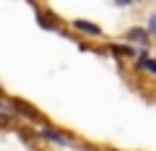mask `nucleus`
<instances>
[{
    "label": "nucleus",
    "mask_w": 156,
    "mask_h": 151,
    "mask_svg": "<svg viewBox=\"0 0 156 151\" xmlns=\"http://www.w3.org/2000/svg\"><path fill=\"white\" fill-rule=\"evenodd\" d=\"M5 123H8V117H3V115H0V128H5Z\"/></svg>",
    "instance_id": "nucleus-10"
},
{
    "label": "nucleus",
    "mask_w": 156,
    "mask_h": 151,
    "mask_svg": "<svg viewBox=\"0 0 156 151\" xmlns=\"http://www.w3.org/2000/svg\"><path fill=\"white\" fill-rule=\"evenodd\" d=\"M13 110H16V112H21L23 117H29V120H39V112L34 110L31 104H26V102H21V99H13Z\"/></svg>",
    "instance_id": "nucleus-1"
},
{
    "label": "nucleus",
    "mask_w": 156,
    "mask_h": 151,
    "mask_svg": "<svg viewBox=\"0 0 156 151\" xmlns=\"http://www.w3.org/2000/svg\"><path fill=\"white\" fill-rule=\"evenodd\" d=\"M37 21H39V26H42V29H52V26H55L52 16H44V13H39V16H37Z\"/></svg>",
    "instance_id": "nucleus-7"
},
{
    "label": "nucleus",
    "mask_w": 156,
    "mask_h": 151,
    "mask_svg": "<svg viewBox=\"0 0 156 151\" xmlns=\"http://www.w3.org/2000/svg\"><path fill=\"white\" fill-rule=\"evenodd\" d=\"M128 42H138V45H146L148 42V34L143 29H130L128 31Z\"/></svg>",
    "instance_id": "nucleus-4"
},
{
    "label": "nucleus",
    "mask_w": 156,
    "mask_h": 151,
    "mask_svg": "<svg viewBox=\"0 0 156 151\" xmlns=\"http://www.w3.org/2000/svg\"><path fill=\"white\" fill-rule=\"evenodd\" d=\"M138 65L143 68V70H148V73H156V60H148V57H140V60H138Z\"/></svg>",
    "instance_id": "nucleus-6"
},
{
    "label": "nucleus",
    "mask_w": 156,
    "mask_h": 151,
    "mask_svg": "<svg viewBox=\"0 0 156 151\" xmlns=\"http://www.w3.org/2000/svg\"><path fill=\"white\" fill-rule=\"evenodd\" d=\"M76 29H78V31H86V34H91V37H99V34H101V29L96 26V23L83 21V18H78V21H76Z\"/></svg>",
    "instance_id": "nucleus-2"
},
{
    "label": "nucleus",
    "mask_w": 156,
    "mask_h": 151,
    "mask_svg": "<svg viewBox=\"0 0 156 151\" xmlns=\"http://www.w3.org/2000/svg\"><path fill=\"white\" fill-rule=\"evenodd\" d=\"M39 135H42L44 141H55V143H68V141H70L68 135H62V133H55V130H50V128H44V130H42Z\"/></svg>",
    "instance_id": "nucleus-3"
},
{
    "label": "nucleus",
    "mask_w": 156,
    "mask_h": 151,
    "mask_svg": "<svg viewBox=\"0 0 156 151\" xmlns=\"http://www.w3.org/2000/svg\"><path fill=\"white\" fill-rule=\"evenodd\" d=\"M148 34H154V37H156V16L148 18Z\"/></svg>",
    "instance_id": "nucleus-8"
},
{
    "label": "nucleus",
    "mask_w": 156,
    "mask_h": 151,
    "mask_svg": "<svg viewBox=\"0 0 156 151\" xmlns=\"http://www.w3.org/2000/svg\"><path fill=\"white\" fill-rule=\"evenodd\" d=\"M112 52L120 55V57H133V55H135L133 47H125V45H112Z\"/></svg>",
    "instance_id": "nucleus-5"
},
{
    "label": "nucleus",
    "mask_w": 156,
    "mask_h": 151,
    "mask_svg": "<svg viewBox=\"0 0 156 151\" xmlns=\"http://www.w3.org/2000/svg\"><path fill=\"white\" fill-rule=\"evenodd\" d=\"M130 3H133V0H115V5H120V8H122V5H130Z\"/></svg>",
    "instance_id": "nucleus-9"
}]
</instances>
